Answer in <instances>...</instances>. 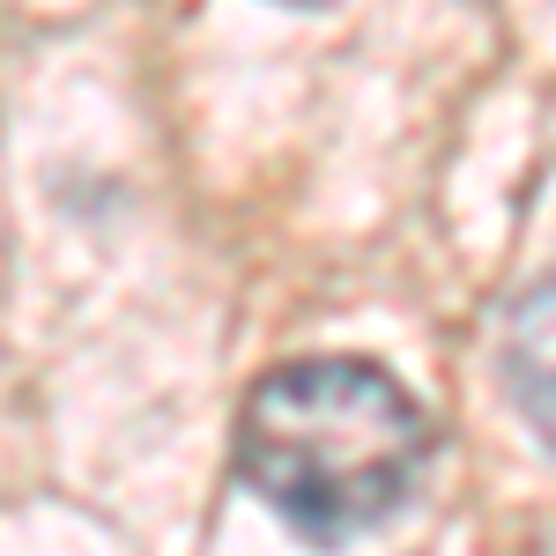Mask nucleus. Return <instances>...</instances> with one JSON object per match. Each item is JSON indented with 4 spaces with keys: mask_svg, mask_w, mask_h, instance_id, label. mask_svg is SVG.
<instances>
[{
    "mask_svg": "<svg viewBox=\"0 0 556 556\" xmlns=\"http://www.w3.org/2000/svg\"><path fill=\"white\" fill-rule=\"evenodd\" d=\"M424 401L364 356H304L245 393L238 475L312 549H349L408 505L430 468Z\"/></svg>",
    "mask_w": 556,
    "mask_h": 556,
    "instance_id": "obj_1",
    "label": "nucleus"
},
{
    "mask_svg": "<svg viewBox=\"0 0 556 556\" xmlns=\"http://www.w3.org/2000/svg\"><path fill=\"white\" fill-rule=\"evenodd\" d=\"M505 386L542 445H556V282H534L505 319Z\"/></svg>",
    "mask_w": 556,
    "mask_h": 556,
    "instance_id": "obj_2",
    "label": "nucleus"
},
{
    "mask_svg": "<svg viewBox=\"0 0 556 556\" xmlns=\"http://www.w3.org/2000/svg\"><path fill=\"white\" fill-rule=\"evenodd\" d=\"M298 8H312V0H298Z\"/></svg>",
    "mask_w": 556,
    "mask_h": 556,
    "instance_id": "obj_3",
    "label": "nucleus"
}]
</instances>
